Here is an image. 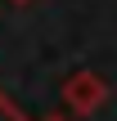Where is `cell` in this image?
Masks as SVG:
<instances>
[{
  "mask_svg": "<svg viewBox=\"0 0 117 121\" xmlns=\"http://www.w3.org/2000/svg\"><path fill=\"white\" fill-rule=\"evenodd\" d=\"M104 99V85H99V76H72V85H68V103H77V108H90V103H99Z\"/></svg>",
  "mask_w": 117,
  "mask_h": 121,
  "instance_id": "cell-1",
  "label": "cell"
}]
</instances>
